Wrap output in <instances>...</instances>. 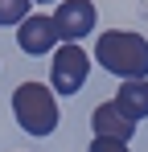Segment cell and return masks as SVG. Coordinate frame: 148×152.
I'll list each match as a JSON object with an SVG mask.
<instances>
[{
  "label": "cell",
  "instance_id": "1",
  "mask_svg": "<svg viewBox=\"0 0 148 152\" xmlns=\"http://www.w3.org/2000/svg\"><path fill=\"white\" fill-rule=\"evenodd\" d=\"M95 62L115 78H148V41L140 33L111 29L95 41Z\"/></svg>",
  "mask_w": 148,
  "mask_h": 152
},
{
  "label": "cell",
  "instance_id": "2",
  "mask_svg": "<svg viewBox=\"0 0 148 152\" xmlns=\"http://www.w3.org/2000/svg\"><path fill=\"white\" fill-rule=\"evenodd\" d=\"M12 115L29 136H53V127L62 119L58 111V95L45 82H21L12 91Z\"/></svg>",
  "mask_w": 148,
  "mask_h": 152
},
{
  "label": "cell",
  "instance_id": "3",
  "mask_svg": "<svg viewBox=\"0 0 148 152\" xmlns=\"http://www.w3.org/2000/svg\"><path fill=\"white\" fill-rule=\"evenodd\" d=\"M86 74H91V62H86V50L78 41H66L62 50H53V62H49L53 95H78L86 86Z\"/></svg>",
  "mask_w": 148,
  "mask_h": 152
},
{
  "label": "cell",
  "instance_id": "4",
  "mask_svg": "<svg viewBox=\"0 0 148 152\" xmlns=\"http://www.w3.org/2000/svg\"><path fill=\"white\" fill-rule=\"evenodd\" d=\"M99 12L91 0H62L58 4V12H53V29H58V37L62 41H78V37H86L91 29H95Z\"/></svg>",
  "mask_w": 148,
  "mask_h": 152
},
{
  "label": "cell",
  "instance_id": "5",
  "mask_svg": "<svg viewBox=\"0 0 148 152\" xmlns=\"http://www.w3.org/2000/svg\"><path fill=\"white\" fill-rule=\"evenodd\" d=\"M53 41H62L58 29H53V17H41V12L21 17V29H17V45H21V53L41 58V53L53 50Z\"/></svg>",
  "mask_w": 148,
  "mask_h": 152
},
{
  "label": "cell",
  "instance_id": "6",
  "mask_svg": "<svg viewBox=\"0 0 148 152\" xmlns=\"http://www.w3.org/2000/svg\"><path fill=\"white\" fill-rule=\"evenodd\" d=\"M91 127H95V136H115V140H132V136H136V119H127V115H123L115 103H103V107H95Z\"/></svg>",
  "mask_w": 148,
  "mask_h": 152
},
{
  "label": "cell",
  "instance_id": "7",
  "mask_svg": "<svg viewBox=\"0 0 148 152\" xmlns=\"http://www.w3.org/2000/svg\"><path fill=\"white\" fill-rule=\"evenodd\" d=\"M115 107H119L127 119H148V78H123V86H119V95H115Z\"/></svg>",
  "mask_w": 148,
  "mask_h": 152
},
{
  "label": "cell",
  "instance_id": "8",
  "mask_svg": "<svg viewBox=\"0 0 148 152\" xmlns=\"http://www.w3.org/2000/svg\"><path fill=\"white\" fill-rule=\"evenodd\" d=\"M33 0H0V25H21V17H29Z\"/></svg>",
  "mask_w": 148,
  "mask_h": 152
},
{
  "label": "cell",
  "instance_id": "9",
  "mask_svg": "<svg viewBox=\"0 0 148 152\" xmlns=\"http://www.w3.org/2000/svg\"><path fill=\"white\" fill-rule=\"evenodd\" d=\"M86 152H127V140H115V136H95Z\"/></svg>",
  "mask_w": 148,
  "mask_h": 152
}]
</instances>
